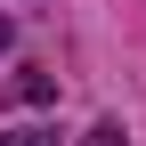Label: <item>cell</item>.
I'll return each instance as SVG.
<instances>
[{
	"instance_id": "1",
	"label": "cell",
	"mask_w": 146,
	"mask_h": 146,
	"mask_svg": "<svg viewBox=\"0 0 146 146\" xmlns=\"http://www.w3.org/2000/svg\"><path fill=\"white\" fill-rule=\"evenodd\" d=\"M81 146H130V138H122V122H98V130H89Z\"/></svg>"
},
{
	"instance_id": "2",
	"label": "cell",
	"mask_w": 146,
	"mask_h": 146,
	"mask_svg": "<svg viewBox=\"0 0 146 146\" xmlns=\"http://www.w3.org/2000/svg\"><path fill=\"white\" fill-rule=\"evenodd\" d=\"M0 146H49V138H41V130H8Z\"/></svg>"
}]
</instances>
